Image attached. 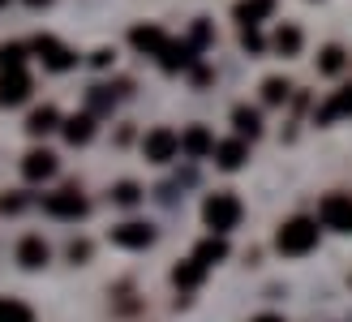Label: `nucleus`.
I'll list each match as a JSON object with an SVG mask.
<instances>
[{
    "label": "nucleus",
    "mask_w": 352,
    "mask_h": 322,
    "mask_svg": "<svg viewBox=\"0 0 352 322\" xmlns=\"http://www.w3.org/2000/svg\"><path fill=\"white\" fill-rule=\"evenodd\" d=\"M241 215H245V206L236 193H210L202 202V224L210 228V237H228L241 224Z\"/></svg>",
    "instance_id": "f257e3e1"
},
{
    "label": "nucleus",
    "mask_w": 352,
    "mask_h": 322,
    "mask_svg": "<svg viewBox=\"0 0 352 322\" xmlns=\"http://www.w3.org/2000/svg\"><path fill=\"white\" fill-rule=\"evenodd\" d=\"M314 245H318V224L305 219V215H296V219H288L284 228L275 232V249L288 254V258H305Z\"/></svg>",
    "instance_id": "f03ea898"
},
{
    "label": "nucleus",
    "mask_w": 352,
    "mask_h": 322,
    "mask_svg": "<svg viewBox=\"0 0 352 322\" xmlns=\"http://www.w3.org/2000/svg\"><path fill=\"white\" fill-rule=\"evenodd\" d=\"M30 52L43 61V69H52V74H69V69L78 65V52H74V47H65L56 34H34Z\"/></svg>",
    "instance_id": "7ed1b4c3"
},
{
    "label": "nucleus",
    "mask_w": 352,
    "mask_h": 322,
    "mask_svg": "<svg viewBox=\"0 0 352 322\" xmlns=\"http://www.w3.org/2000/svg\"><path fill=\"white\" fill-rule=\"evenodd\" d=\"M43 211L52 215V219H82V215L91 211V202L78 193V185H65V189H56V193L43 198Z\"/></svg>",
    "instance_id": "20e7f679"
},
{
    "label": "nucleus",
    "mask_w": 352,
    "mask_h": 322,
    "mask_svg": "<svg viewBox=\"0 0 352 322\" xmlns=\"http://www.w3.org/2000/svg\"><path fill=\"white\" fill-rule=\"evenodd\" d=\"M142 155L151 159V164H172V159L181 155V138H176V129H168V125L151 129L142 138Z\"/></svg>",
    "instance_id": "39448f33"
},
{
    "label": "nucleus",
    "mask_w": 352,
    "mask_h": 322,
    "mask_svg": "<svg viewBox=\"0 0 352 322\" xmlns=\"http://www.w3.org/2000/svg\"><path fill=\"white\" fill-rule=\"evenodd\" d=\"M318 219L331 232H352V198L348 193H327L318 202Z\"/></svg>",
    "instance_id": "423d86ee"
},
{
    "label": "nucleus",
    "mask_w": 352,
    "mask_h": 322,
    "mask_svg": "<svg viewBox=\"0 0 352 322\" xmlns=\"http://www.w3.org/2000/svg\"><path fill=\"white\" fill-rule=\"evenodd\" d=\"M34 91V82L26 69H0V107H17V103H26Z\"/></svg>",
    "instance_id": "0eeeda50"
},
{
    "label": "nucleus",
    "mask_w": 352,
    "mask_h": 322,
    "mask_svg": "<svg viewBox=\"0 0 352 322\" xmlns=\"http://www.w3.org/2000/svg\"><path fill=\"white\" fill-rule=\"evenodd\" d=\"M160 69L164 74H185V69H193L198 65V52H193L185 39H164V47H160Z\"/></svg>",
    "instance_id": "6e6552de"
},
{
    "label": "nucleus",
    "mask_w": 352,
    "mask_h": 322,
    "mask_svg": "<svg viewBox=\"0 0 352 322\" xmlns=\"http://www.w3.org/2000/svg\"><path fill=\"white\" fill-rule=\"evenodd\" d=\"M108 237H112V245H120V249H146V245H155V228L129 219V224H116Z\"/></svg>",
    "instance_id": "1a4fd4ad"
},
{
    "label": "nucleus",
    "mask_w": 352,
    "mask_h": 322,
    "mask_svg": "<svg viewBox=\"0 0 352 322\" xmlns=\"http://www.w3.org/2000/svg\"><path fill=\"white\" fill-rule=\"evenodd\" d=\"M340 116H352V82L348 86H340L336 95H331L318 112H314V125H336Z\"/></svg>",
    "instance_id": "9d476101"
},
{
    "label": "nucleus",
    "mask_w": 352,
    "mask_h": 322,
    "mask_svg": "<svg viewBox=\"0 0 352 322\" xmlns=\"http://www.w3.org/2000/svg\"><path fill=\"white\" fill-rule=\"evenodd\" d=\"M176 138H181V151H185L189 159H206L210 151H215V138H210L206 125H189V129L176 133Z\"/></svg>",
    "instance_id": "9b49d317"
},
{
    "label": "nucleus",
    "mask_w": 352,
    "mask_h": 322,
    "mask_svg": "<svg viewBox=\"0 0 352 322\" xmlns=\"http://www.w3.org/2000/svg\"><path fill=\"white\" fill-rule=\"evenodd\" d=\"M215 168H223V172H236V168H245V159H250V147H245L241 138H232V142H215Z\"/></svg>",
    "instance_id": "f8f14e48"
},
{
    "label": "nucleus",
    "mask_w": 352,
    "mask_h": 322,
    "mask_svg": "<svg viewBox=\"0 0 352 322\" xmlns=\"http://www.w3.org/2000/svg\"><path fill=\"white\" fill-rule=\"evenodd\" d=\"M164 26H155V22H146V26H133L129 30V43L142 52V56H160V47H164Z\"/></svg>",
    "instance_id": "ddd939ff"
},
{
    "label": "nucleus",
    "mask_w": 352,
    "mask_h": 322,
    "mask_svg": "<svg viewBox=\"0 0 352 322\" xmlns=\"http://www.w3.org/2000/svg\"><path fill=\"white\" fill-rule=\"evenodd\" d=\"M60 133L69 147H86V142L95 138V116H86V112H74L69 120H60Z\"/></svg>",
    "instance_id": "4468645a"
},
{
    "label": "nucleus",
    "mask_w": 352,
    "mask_h": 322,
    "mask_svg": "<svg viewBox=\"0 0 352 322\" xmlns=\"http://www.w3.org/2000/svg\"><path fill=\"white\" fill-rule=\"evenodd\" d=\"M52 258V249L43 237H22V245H17V262L26 266V271H39V266H47Z\"/></svg>",
    "instance_id": "2eb2a0df"
},
{
    "label": "nucleus",
    "mask_w": 352,
    "mask_h": 322,
    "mask_svg": "<svg viewBox=\"0 0 352 322\" xmlns=\"http://www.w3.org/2000/svg\"><path fill=\"white\" fill-rule=\"evenodd\" d=\"M22 176L26 181H47V176H56V155L52 151H30L22 159Z\"/></svg>",
    "instance_id": "dca6fc26"
},
{
    "label": "nucleus",
    "mask_w": 352,
    "mask_h": 322,
    "mask_svg": "<svg viewBox=\"0 0 352 322\" xmlns=\"http://www.w3.org/2000/svg\"><path fill=\"white\" fill-rule=\"evenodd\" d=\"M232 125H236V133H241V142L245 138H262V112H258V107H250V103H236L232 107Z\"/></svg>",
    "instance_id": "f3484780"
},
{
    "label": "nucleus",
    "mask_w": 352,
    "mask_h": 322,
    "mask_svg": "<svg viewBox=\"0 0 352 322\" xmlns=\"http://www.w3.org/2000/svg\"><path fill=\"white\" fill-rule=\"evenodd\" d=\"M52 129H60V112H56L52 103L34 107V112L26 116V133H30V138H43V133H52Z\"/></svg>",
    "instance_id": "a211bd4d"
},
{
    "label": "nucleus",
    "mask_w": 352,
    "mask_h": 322,
    "mask_svg": "<svg viewBox=\"0 0 352 322\" xmlns=\"http://www.w3.org/2000/svg\"><path fill=\"white\" fill-rule=\"evenodd\" d=\"M301 26H292V22H279V30H275V39H271V47L279 52V56H296L301 52Z\"/></svg>",
    "instance_id": "6ab92c4d"
},
{
    "label": "nucleus",
    "mask_w": 352,
    "mask_h": 322,
    "mask_svg": "<svg viewBox=\"0 0 352 322\" xmlns=\"http://www.w3.org/2000/svg\"><path fill=\"white\" fill-rule=\"evenodd\" d=\"M112 107H116V95H112V86H91L86 91V116H112Z\"/></svg>",
    "instance_id": "aec40b11"
},
{
    "label": "nucleus",
    "mask_w": 352,
    "mask_h": 322,
    "mask_svg": "<svg viewBox=\"0 0 352 322\" xmlns=\"http://www.w3.org/2000/svg\"><path fill=\"white\" fill-rule=\"evenodd\" d=\"M223 258H228V241H223V237H206L198 249H193V262H202L206 271H210L215 262H223Z\"/></svg>",
    "instance_id": "412c9836"
},
{
    "label": "nucleus",
    "mask_w": 352,
    "mask_h": 322,
    "mask_svg": "<svg viewBox=\"0 0 352 322\" xmlns=\"http://www.w3.org/2000/svg\"><path fill=\"white\" fill-rule=\"evenodd\" d=\"M271 9H275V0H241V5H236V22L241 26H258L262 17H271Z\"/></svg>",
    "instance_id": "4be33fe9"
},
{
    "label": "nucleus",
    "mask_w": 352,
    "mask_h": 322,
    "mask_svg": "<svg viewBox=\"0 0 352 322\" xmlns=\"http://www.w3.org/2000/svg\"><path fill=\"white\" fill-rule=\"evenodd\" d=\"M202 279H206V266H202V262H193V258L181 262V266L172 271V283H176V288H185V292H189V288H198Z\"/></svg>",
    "instance_id": "5701e85b"
},
{
    "label": "nucleus",
    "mask_w": 352,
    "mask_h": 322,
    "mask_svg": "<svg viewBox=\"0 0 352 322\" xmlns=\"http://www.w3.org/2000/svg\"><path fill=\"white\" fill-rule=\"evenodd\" d=\"M193 52H206L210 43H215V26L206 22V17H198V22H193V30H189V39H185Z\"/></svg>",
    "instance_id": "b1692460"
},
{
    "label": "nucleus",
    "mask_w": 352,
    "mask_h": 322,
    "mask_svg": "<svg viewBox=\"0 0 352 322\" xmlns=\"http://www.w3.org/2000/svg\"><path fill=\"white\" fill-rule=\"evenodd\" d=\"M288 95H292V82L288 78H267V82H262V99H267V103H288Z\"/></svg>",
    "instance_id": "393cba45"
},
{
    "label": "nucleus",
    "mask_w": 352,
    "mask_h": 322,
    "mask_svg": "<svg viewBox=\"0 0 352 322\" xmlns=\"http://www.w3.org/2000/svg\"><path fill=\"white\" fill-rule=\"evenodd\" d=\"M344 65H348L344 47H336V43H331V47H322V52H318V74H340Z\"/></svg>",
    "instance_id": "a878e982"
},
{
    "label": "nucleus",
    "mask_w": 352,
    "mask_h": 322,
    "mask_svg": "<svg viewBox=\"0 0 352 322\" xmlns=\"http://www.w3.org/2000/svg\"><path fill=\"white\" fill-rule=\"evenodd\" d=\"M0 322H34V314H30V305H22V301L0 297Z\"/></svg>",
    "instance_id": "bb28decb"
},
{
    "label": "nucleus",
    "mask_w": 352,
    "mask_h": 322,
    "mask_svg": "<svg viewBox=\"0 0 352 322\" xmlns=\"http://www.w3.org/2000/svg\"><path fill=\"white\" fill-rule=\"evenodd\" d=\"M26 43H0V69H22L26 65Z\"/></svg>",
    "instance_id": "cd10ccee"
},
{
    "label": "nucleus",
    "mask_w": 352,
    "mask_h": 322,
    "mask_svg": "<svg viewBox=\"0 0 352 322\" xmlns=\"http://www.w3.org/2000/svg\"><path fill=\"white\" fill-rule=\"evenodd\" d=\"M112 202H116V206H138V202H142V189H138L133 181H120V185L112 189Z\"/></svg>",
    "instance_id": "c85d7f7f"
},
{
    "label": "nucleus",
    "mask_w": 352,
    "mask_h": 322,
    "mask_svg": "<svg viewBox=\"0 0 352 322\" xmlns=\"http://www.w3.org/2000/svg\"><path fill=\"white\" fill-rule=\"evenodd\" d=\"M241 47L250 52V56H262V52H267V39L258 34V26H241Z\"/></svg>",
    "instance_id": "c756f323"
},
{
    "label": "nucleus",
    "mask_w": 352,
    "mask_h": 322,
    "mask_svg": "<svg viewBox=\"0 0 352 322\" xmlns=\"http://www.w3.org/2000/svg\"><path fill=\"white\" fill-rule=\"evenodd\" d=\"M22 206H26L22 193H0V215H17Z\"/></svg>",
    "instance_id": "7c9ffc66"
},
{
    "label": "nucleus",
    "mask_w": 352,
    "mask_h": 322,
    "mask_svg": "<svg viewBox=\"0 0 352 322\" xmlns=\"http://www.w3.org/2000/svg\"><path fill=\"white\" fill-rule=\"evenodd\" d=\"M69 258H74V262H86V258H91V245H86V241H74V245H69Z\"/></svg>",
    "instance_id": "2f4dec72"
},
{
    "label": "nucleus",
    "mask_w": 352,
    "mask_h": 322,
    "mask_svg": "<svg viewBox=\"0 0 352 322\" xmlns=\"http://www.w3.org/2000/svg\"><path fill=\"white\" fill-rule=\"evenodd\" d=\"M189 74H193V86H210V78H215V74H210L206 65H193Z\"/></svg>",
    "instance_id": "473e14b6"
},
{
    "label": "nucleus",
    "mask_w": 352,
    "mask_h": 322,
    "mask_svg": "<svg viewBox=\"0 0 352 322\" xmlns=\"http://www.w3.org/2000/svg\"><path fill=\"white\" fill-rule=\"evenodd\" d=\"M112 61H116V52H112V47H99L95 56H91V65H99V69H108Z\"/></svg>",
    "instance_id": "72a5a7b5"
},
{
    "label": "nucleus",
    "mask_w": 352,
    "mask_h": 322,
    "mask_svg": "<svg viewBox=\"0 0 352 322\" xmlns=\"http://www.w3.org/2000/svg\"><path fill=\"white\" fill-rule=\"evenodd\" d=\"M254 322H284V318H279V314H258Z\"/></svg>",
    "instance_id": "f704fd0d"
},
{
    "label": "nucleus",
    "mask_w": 352,
    "mask_h": 322,
    "mask_svg": "<svg viewBox=\"0 0 352 322\" xmlns=\"http://www.w3.org/2000/svg\"><path fill=\"white\" fill-rule=\"evenodd\" d=\"M26 5H30V9H43V5H52V0H26Z\"/></svg>",
    "instance_id": "c9c22d12"
},
{
    "label": "nucleus",
    "mask_w": 352,
    "mask_h": 322,
    "mask_svg": "<svg viewBox=\"0 0 352 322\" xmlns=\"http://www.w3.org/2000/svg\"><path fill=\"white\" fill-rule=\"evenodd\" d=\"M5 5H9V0H0V9H5Z\"/></svg>",
    "instance_id": "e433bc0d"
}]
</instances>
